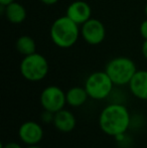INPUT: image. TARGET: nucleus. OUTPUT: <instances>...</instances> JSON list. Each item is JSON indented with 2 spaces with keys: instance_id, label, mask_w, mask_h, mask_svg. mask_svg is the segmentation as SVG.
<instances>
[{
  "instance_id": "20",
  "label": "nucleus",
  "mask_w": 147,
  "mask_h": 148,
  "mask_svg": "<svg viewBox=\"0 0 147 148\" xmlns=\"http://www.w3.org/2000/svg\"><path fill=\"white\" fill-rule=\"evenodd\" d=\"M14 1H15V0H0V5L6 6V5L12 3V2H14Z\"/></svg>"
},
{
  "instance_id": "21",
  "label": "nucleus",
  "mask_w": 147,
  "mask_h": 148,
  "mask_svg": "<svg viewBox=\"0 0 147 148\" xmlns=\"http://www.w3.org/2000/svg\"><path fill=\"white\" fill-rule=\"evenodd\" d=\"M24 148H41V147L38 146V144H36V145H26V147Z\"/></svg>"
},
{
  "instance_id": "7",
  "label": "nucleus",
  "mask_w": 147,
  "mask_h": 148,
  "mask_svg": "<svg viewBox=\"0 0 147 148\" xmlns=\"http://www.w3.org/2000/svg\"><path fill=\"white\" fill-rule=\"evenodd\" d=\"M81 35L87 43L91 45H98L104 41L106 37L105 25L96 18H90L82 24Z\"/></svg>"
},
{
  "instance_id": "4",
  "label": "nucleus",
  "mask_w": 147,
  "mask_h": 148,
  "mask_svg": "<svg viewBox=\"0 0 147 148\" xmlns=\"http://www.w3.org/2000/svg\"><path fill=\"white\" fill-rule=\"evenodd\" d=\"M49 64L47 60L40 53L25 56L19 64V72L22 78L29 82H39L47 76Z\"/></svg>"
},
{
  "instance_id": "5",
  "label": "nucleus",
  "mask_w": 147,
  "mask_h": 148,
  "mask_svg": "<svg viewBox=\"0 0 147 148\" xmlns=\"http://www.w3.org/2000/svg\"><path fill=\"white\" fill-rule=\"evenodd\" d=\"M114 86V83L105 71H98L89 75L84 85L89 98L96 101H102L110 97Z\"/></svg>"
},
{
  "instance_id": "15",
  "label": "nucleus",
  "mask_w": 147,
  "mask_h": 148,
  "mask_svg": "<svg viewBox=\"0 0 147 148\" xmlns=\"http://www.w3.org/2000/svg\"><path fill=\"white\" fill-rule=\"evenodd\" d=\"M53 118H55V113L46 111V110H43L42 113H41V115H40V120L42 121L43 123H45V124L53 123Z\"/></svg>"
},
{
  "instance_id": "2",
  "label": "nucleus",
  "mask_w": 147,
  "mask_h": 148,
  "mask_svg": "<svg viewBox=\"0 0 147 148\" xmlns=\"http://www.w3.org/2000/svg\"><path fill=\"white\" fill-rule=\"evenodd\" d=\"M79 26L67 15L57 18L51 26V40L57 47L70 49L76 45L81 34Z\"/></svg>"
},
{
  "instance_id": "8",
  "label": "nucleus",
  "mask_w": 147,
  "mask_h": 148,
  "mask_svg": "<svg viewBox=\"0 0 147 148\" xmlns=\"http://www.w3.org/2000/svg\"><path fill=\"white\" fill-rule=\"evenodd\" d=\"M44 136L43 128L38 122L25 121L18 128V138L25 145L39 144Z\"/></svg>"
},
{
  "instance_id": "9",
  "label": "nucleus",
  "mask_w": 147,
  "mask_h": 148,
  "mask_svg": "<svg viewBox=\"0 0 147 148\" xmlns=\"http://www.w3.org/2000/svg\"><path fill=\"white\" fill-rule=\"evenodd\" d=\"M66 15L71 18L73 21L79 25H82L86 21H88L92 15V9L89 3L83 0H76L72 2L67 8Z\"/></svg>"
},
{
  "instance_id": "13",
  "label": "nucleus",
  "mask_w": 147,
  "mask_h": 148,
  "mask_svg": "<svg viewBox=\"0 0 147 148\" xmlns=\"http://www.w3.org/2000/svg\"><path fill=\"white\" fill-rule=\"evenodd\" d=\"M66 98H67V105L73 108H79L87 103L89 95L85 87L76 86L66 92Z\"/></svg>"
},
{
  "instance_id": "17",
  "label": "nucleus",
  "mask_w": 147,
  "mask_h": 148,
  "mask_svg": "<svg viewBox=\"0 0 147 148\" xmlns=\"http://www.w3.org/2000/svg\"><path fill=\"white\" fill-rule=\"evenodd\" d=\"M1 148H22L21 145L17 142H7V143H1Z\"/></svg>"
},
{
  "instance_id": "12",
  "label": "nucleus",
  "mask_w": 147,
  "mask_h": 148,
  "mask_svg": "<svg viewBox=\"0 0 147 148\" xmlns=\"http://www.w3.org/2000/svg\"><path fill=\"white\" fill-rule=\"evenodd\" d=\"M2 11L5 14L6 19L14 24H19L23 22L26 18V9L22 4L14 1L6 6H2Z\"/></svg>"
},
{
  "instance_id": "6",
  "label": "nucleus",
  "mask_w": 147,
  "mask_h": 148,
  "mask_svg": "<svg viewBox=\"0 0 147 148\" xmlns=\"http://www.w3.org/2000/svg\"><path fill=\"white\" fill-rule=\"evenodd\" d=\"M39 103L43 110L57 113L67 105L66 93L63 89L55 85L45 87L39 96Z\"/></svg>"
},
{
  "instance_id": "3",
  "label": "nucleus",
  "mask_w": 147,
  "mask_h": 148,
  "mask_svg": "<svg viewBox=\"0 0 147 148\" xmlns=\"http://www.w3.org/2000/svg\"><path fill=\"white\" fill-rule=\"evenodd\" d=\"M105 72L110 77L115 86L122 87L130 83L137 72L135 62L127 57L114 58L107 62Z\"/></svg>"
},
{
  "instance_id": "16",
  "label": "nucleus",
  "mask_w": 147,
  "mask_h": 148,
  "mask_svg": "<svg viewBox=\"0 0 147 148\" xmlns=\"http://www.w3.org/2000/svg\"><path fill=\"white\" fill-rule=\"evenodd\" d=\"M140 34L144 38V40L147 39V18L140 24Z\"/></svg>"
},
{
  "instance_id": "11",
  "label": "nucleus",
  "mask_w": 147,
  "mask_h": 148,
  "mask_svg": "<svg viewBox=\"0 0 147 148\" xmlns=\"http://www.w3.org/2000/svg\"><path fill=\"white\" fill-rule=\"evenodd\" d=\"M53 124L55 128L59 132L70 133L76 128L77 118L73 112L64 108L63 110L55 113Z\"/></svg>"
},
{
  "instance_id": "10",
  "label": "nucleus",
  "mask_w": 147,
  "mask_h": 148,
  "mask_svg": "<svg viewBox=\"0 0 147 148\" xmlns=\"http://www.w3.org/2000/svg\"><path fill=\"white\" fill-rule=\"evenodd\" d=\"M132 96L141 101H147V71L137 70L128 84Z\"/></svg>"
},
{
  "instance_id": "22",
  "label": "nucleus",
  "mask_w": 147,
  "mask_h": 148,
  "mask_svg": "<svg viewBox=\"0 0 147 148\" xmlns=\"http://www.w3.org/2000/svg\"><path fill=\"white\" fill-rule=\"evenodd\" d=\"M144 12H145V15H146V17H147V3H146V5H145V9H144Z\"/></svg>"
},
{
  "instance_id": "14",
  "label": "nucleus",
  "mask_w": 147,
  "mask_h": 148,
  "mask_svg": "<svg viewBox=\"0 0 147 148\" xmlns=\"http://www.w3.org/2000/svg\"><path fill=\"white\" fill-rule=\"evenodd\" d=\"M16 49L23 57L36 53V43L29 35H21L17 38L15 43Z\"/></svg>"
},
{
  "instance_id": "1",
  "label": "nucleus",
  "mask_w": 147,
  "mask_h": 148,
  "mask_svg": "<svg viewBox=\"0 0 147 148\" xmlns=\"http://www.w3.org/2000/svg\"><path fill=\"white\" fill-rule=\"evenodd\" d=\"M131 114L124 104L113 102L105 106L100 112L98 124L103 133L115 138L126 134L131 128Z\"/></svg>"
},
{
  "instance_id": "18",
  "label": "nucleus",
  "mask_w": 147,
  "mask_h": 148,
  "mask_svg": "<svg viewBox=\"0 0 147 148\" xmlns=\"http://www.w3.org/2000/svg\"><path fill=\"white\" fill-rule=\"evenodd\" d=\"M141 51H142V55H143L144 59L147 60V39H145V40H144V42L142 43Z\"/></svg>"
},
{
  "instance_id": "19",
  "label": "nucleus",
  "mask_w": 147,
  "mask_h": 148,
  "mask_svg": "<svg viewBox=\"0 0 147 148\" xmlns=\"http://www.w3.org/2000/svg\"><path fill=\"white\" fill-rule=\"evenodd\" d=\"M41 3L45 4V5H53V4L57 3L59 0H39Z\"/></svg>"
}]
</instances>
